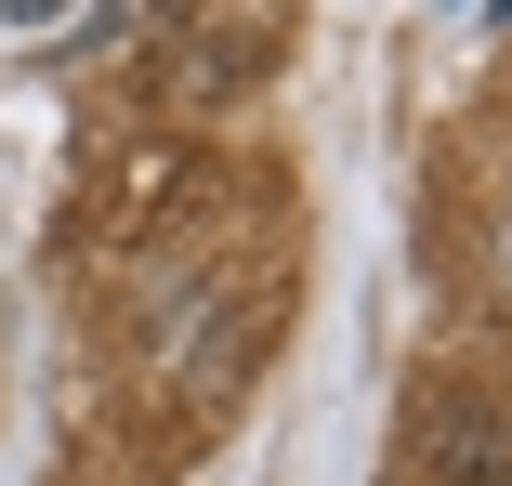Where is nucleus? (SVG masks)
Returning a JSON list of instances; mask_svg holds the SVG:
<instances>
[{"label": "nucleus", "instance_id": "nucleus-1", "mask_svg": "<svg viewBox=\"0 0 512 486\" xmlns=\"http://www.w3.org/2000/svg\"><path fill=\"white\" fill-rule=\"evenodd\" d=\"M263 66H276V0H237V14H211V27H184V40H171V79L197 92V106L250 92Z\"/></svg>", "mask_w": 512, "mask_h": 486}, {"label": "nucleus", "instance_id": "nucleus-2", "mask_svg": "<svg viewBox=\"0 0 512 486\" xmlns=\"http://www.w3.org/2000/svg\"><path fill=\"white\" fill-rule=\"evenodd\" d=\"M434 473H447V486H512V447H499V421L447 395V408H434Z\"/></svg>", "mask_w": 512, "mask_h": 486}]
</instances>
